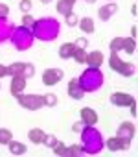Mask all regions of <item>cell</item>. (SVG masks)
Returning a JSON list of instances; mask_svg holds the SVG:
<instances>
[{"instance_id":"15","label":"cell","mask_w":138,"mask_h":157,"mask_svg":"<svg viewBox=\"0 0 138 157\" xmlns=\"http://www.w3.org/2000/svg\"><path fill=\"white\" fill-rule=\"evenodd\" d=\"M79 115H81V120H83V124L85 126H96L98 124V113L92 109V107H83L81 111H79Z\"/></svg>"},{"instance_id":"21","label":"cell","mask_w":138,"mask_h":157,"mask_svg":"<svg viewBox=\"0 0 138 157\" xmlns=\"http://www.w3.org/2000/svg\"><path fill=\"white\" fill-rule=\"evenodd\" d=\"M78 26L81 28V32L92 33V32H94V19H92V17H83V19H79V24H78Z\"/></svg>"},{"instance_id":"29","label":"cell","mask_w":138,"mask_h":157,"mask_svg":"<svg viewBox=\"0 0 138 157\" xmlns=\"http://www.w3.org/2000/svg\"><path fill=\"white\" fill-rule=\"evenodd\" d=\"M42 100H44V107H55L57 105V96L53 94V93H48V94H44L42 96Z\"/></svg>"},{"instance_id":"9","label":"cell","mask_w":138,"mask_h":157,"mask_svg":"<svg viewBox=\"0 0 138 157\" xmlns=\"http://www.w3.org/2000/svg\"><path fill=\"white\" fill-rule=\"evenodd\" d=\"M105 146L111 150V151H123V150H129L131 146V140L129 139H122V137H111L109 140H105Z\"/></svg>"},{"instance_id":"40","label":"cell","mask_w":138,"mask_h":157,"mask_svg":"<svg viewBox=\"0 0 138 157\" xmlns=\"http://www.w3.org/2000/svg\"><path fill=\"white\" fill-rule=\"evenodd\" d=\"M131 115H133V117H136V104H134V105H131Z\"/></svg>"},{"instance_id":"28","label":"cell","mask_w":138,"mask_h":157,"mask_svg":"<svg viewBox=\"0 0 138 157\" xmlns=\"http://www.w3.org/2000/svg\"><path fill=\"white\" fill-rule=\"evenodd\" d=\"M64 22H66V26H68V28H74V26H78V24H79V17L72 11V13L64 15Z\"/></svg>"},{"instance_id":"37","label":"cell","mask_w":138,"mask_h":157,"mask_svg":"<svg viewBox=\"0 0 138 157\" xmlns=\"http://www.w3.org/2000/svg\"><path fill=\"white\" fill-rule=\"evenodd\" d=\"M8 15H9V8L0 2V17H8Z\"/></svg>"},{"instance_id":"13","label":"cell","mask_w":138,"mask_h":157,"mask_svg":"<svg viewBox=\"0 0 138 157\" xmlns=\"http://www.w3.org/2000/svg\"><path fill=\"white\" fill-rule=\"evenodd\" d=\"M13 28H15V24L11 21H8V17H0V44L9 41Z\"/></svg>"},{"instance_id":"4","label":"cell","mask_w":138,"mask_h":157,"mask_svg":"<svg viewBox=\"0 0 138 157\" xmlns=\"http://www.w3.org/2000/svg\"><path fill=\"white\" fill-rule=\"evenodd\" d=\"M9 41H11V44H13L19 52H26V50L31 48L35 37H33V33H31L30 28H26V26H19V28H17V26H15L13 32H11Z\"/></svg>"},{"instance_id":"41","label":"cell","mask_w":138,"mask_h":157,"mask_svg":"<svg viewBox=\"0 0 138 157\" xmlns=\"http://www.w3.org/2000/svg\"><path fill=\"white\" fill-rule=\"evenodd\" d=\"M83 2H89V4H96L98 0H83Z\"/></svg>"},{"instance_id":"14","label":"cell","mask_w":138,"mask_h":157,"mask_svg":"<svg viewBox=\"0 0 138 157\" xmlns=\"http://www.w3.org/2000/svg\"><path fill=\"white\" fill-rule=\"evenodd\" d=\"M116 11H118V4H116V2H109V4H105V6H101V8L98 10V17H100V21L107 22Z\"/></svg>"},{"instance_id":"5","label":"cell","mask_w":138,"mask_h":157,"mask_svg":"<svg viewBox=\"0 0 138 157\" xmlns=\"http://www.w3.org/2000/svg\"><path fill=\"white\" fill-rule=\"evenodd\" d=\"M109 67H111V70H114V72H118V74H122V76H125V78H131V76H134V72H136V67H134L133 63H129V61L120 59V56H118L116 52H111Z\"/></svg>"},{"instance_id":"42","label":"cell","mask_w":138,"mask_h":157,"mask_svg":"<svg viewBox=\"0 0 138 157\" xmlns=\"http://www.w3.org/2000/svg\"><path fill=\"white\" fill-rule=\"evenodd\" d=\"M41 2H42V4H52L53 0H41Z\"/></svg>"},{"instance_id":"23","label":"cell","mask_w":138,"mask_h":157,"mask_svg":"<svg viewBox=\"0 0 138 157\" xmlns=\"http://www.w3.org/2000/svg\"><path fill=\"white\" fill-rule=\"evenodd\" d=\"M123 50L131 56V54H134L136 52V41L133 39V37H123Z\"/></svg>"},{"instance_id":"26","label":"cell","mask_w":138,"mask_h":157,"mask_svg":"<svg viewBox=\"0 0 138 157\" xmlns=\"http://www.w3.org/2000/svg\"><path fill=\"white\" fill-rule=\"evenodd\" d=\"M72 57H74V59H76V63H79V65L87 63V52H85V48H76Z\"/></svg>"},{"instance_id":"3","label":"cell","mask_w":138,"mask_h":157,"mask_svg":"<svg viewBox=\"0 0 138 157\" xmlns=\"http://www.w3.org/2000/svg\"><path fill=\"white\" fill-rule=\"evenodd\" d=\"M79 85L83 87L85 93H96L98 89L103 87L105 83V76L100 68H94V67H89L87 70H83V74L78 78Z\"/></svg>"},{"instance_id":"17","label":"cell","mask_w":138,"mask_h":157,"mask_svg":"<svg viewBox=\"0 0 138 157\" xmlns=\"http://www.w3.org/2000/svg\"><path fill=\"white\" fill-rule=\"evenodd\" d=\"M74 4H76V0H59V2L55 4V10L59 15H68V13H72L74 10Z\"/></svg>"},{"instance_id":"16","label":"cell","mask_w":138,"mask_h":157,"mask_svg":"<svg viewBox=\"0 0 138 157\" xmlns=\"http://www.w3.org/2000/svg\"><path fill=\"white\" fill-rule=\"evenodd\" d=\"M105 57H103V52L100 50H94V52H89L87 54V65L89 67H94V68H100L103 65Z\"/></svg>"},{"instance_id":"35","label":"cell","mask_w":138,"mask_h":157,"mask_svg":"<svg viewBox=\"0 0 138 157\" xmlns=\"http://www.w3.org/2000/svg\"><path fill=\"white\" fill-rule=\"evenodd\" d=\"M74 44H76V48H87L89 46V39L87 37H78L74 41Z\"/></svg>"},{"instance_id":"36","label":"cell","mask_w":138,"mask_h":157,"mask_svg":"<svg viewBox=\"0 0 138 157\" xmlns=\"http://www.w3.org/2000/svg\"><path fill=\"white\" fill-rule=\"evenodd\" d=\"M83 126H85V124H83V120H78V122H74V124H72V131L79 133V131L83 129Z\"/></svg>"},{"instance_id":"7","label":"cell","mask_w":138,"mask_h":157,"mask_svg":"<svg viewBox=\"0 0 138 157\" xmlns=\"http://www.w3.org/2000/svg\"><path fill=\"white\" fill-rule=\"evenodd\" d=\"M63 78H64L63 68H46L42 72V83L46 87H53V85H57L63 80Z\"/></svg>"},{"instance_id":"20","label":"cell","mask_w":138,"mask_h":157,"mask_svg":"<svg viewBox=\"0 0 138 157\" xmlns=\"http://www.w3.org/2000/svg\"><path fill=\"white\" fill-rule=\"evenodd\" d=\"M44 133H46V131H42L41 128H31V129L28 131V139H30L33 144H42Z\"/></svg>"},{"instance_id":"24","label":"cell","mask_w":138,"mask_h":157,"mask_svg":"<svg viewBox=\"0 0 138 157\" xmlns=\"http://www.w3.org/2000/svg\"><path fill=\"white\" fill-rule=\"evenodd\" d=\"M109 48H111V52H120V50H123V37H114L111 43H109Z\"/></svg>"},{"instance_id":"12","label":"cell","mask_w":138,"mask_h":157,"mask_svg":"<svg viewBox=\"0 0 138 157\" xmlns=\"http://www.w3.org/2000/svg\"><path fill=\"white\" fill-rule=\"evenodd\" d=\"M66 93H68V96H70L72 100H81V98L85 96V91H83V87L79 85V82H78V78H72V80L68 82Z\"/></svg>"},{"instance_id":"18","label":"cell","mask_w":138,"mask_h":157,"mask_svg":"<svg viewBox=\"0 0 138 157\" xmlns=\"http://www.w3.org/2000/svg\"><path fill=\"white\" fill-rule=\"evenodd\" d=\"M6 146L9 148V153H11V155H24V153L28 151L26 144H22V142H19V140H13V139H11Z\"/></svg>"},{"instance_id":"22","label":"cell","mask_w":138,"mask_h":157,"mask_svg":"<svg viewBox=\"0 0 138 157\" xmlns=\"http://www.w3.org/2000/svg\"><path fill=\"white\" fill-rule=\"evenodd\" d=\"M8 76H24V63L17 61L8 67Z\"/></svg>"},{"instance_id":"6","label":"cell","mask_w":138,"mask_h":157,"mask_svg":"<svg viewBox=\"0 0 138 157\" xmlns=\"http://www.w3.org/2000/svg\"><path fill=\"white\" fill-rule=\"evenodd\" d=\"M15 98H17L19 105L28 109V111H39L41 107H44V100H42L41 94H26V93H22V94H19Z\"/></svg>"},{"instance_id":"19","label":"cell","mask_w":138,"mask_h":157,"mask_svg":"<svg viewBox=\"0 0 138 157\" xmlns=\"http://www.w3.org/2000/svg\"><path fill=\"white\" fill-rule=\"evenodd\" d=\"M74 50H76L74 43H64V44L59 46V57L61 59H70L74 56Z\"/></svg>"},{"instance_id":"1","label":"cell","mask_w":138,"mask_h":157,"mask_svg":"<svg viewBox=\"0 0 138 157\" xmlns=\"http://www.w3.org/2000/svg\"><path fill=\"white\" fill-rule=\"evenodd\" d=\"M30 30H31L35 39H39L42 43H50V41H55L59 37L61 24L53 17H42V19H35V22Z\"/></svg>"},{"instance_id":"33","label":"cell","mask_w":138,"mask_h":157,"mask_svg":"<svg viewBox=\"0 0 138 157\" xmlns=\"http://www.w3.org/2000/svg\"><path fill=\"white\" fill-rule=\"evenodd\" d=\"M35 76V67L33 63H24V78L28 80V78H33Z\"/></svg>"},{"instance_id":"25","label":"cell","mask_w":138,"mask_h":157,"mask_svg":"<svg viewBox=\"0 0 138 157\" xmlns=\"http://www.w3.org/2000/svg\"><path fill=\"white\" fill-rule=\"evenodd\" d=\"M66 150H68V157H79V155L85 153L81 144H72V146H68Z\"/></svg>"},{"instance_id":"43","label":"cell","mask_w":138,"mask_h":157,"mask_svg":"<svg viewBox=\"0 0 138 157\" xmlns=\"http://www.w3.org/2000/svg\"><path fill=\"white\" fill-rule=\"evenodd\" d=\"M109 2H114V0H109Z\"/></svg>"},{"instance_id":"2","label":"cell","mask_w":138,"mask_h":157,"mask_svg":"<svg viewBox=\"0 0 138 157\" xmlns=\"http://www.w3.org/2000/svg\"><path fill=\"white\" fill-rule=\"evenodd\" d=\"M79 135H81V146H83L85 153L98 155L105 148L103 135H101V131L98 128H94V126H83V129L79 131Z\"/></svg>"},{"instance_id":"32","label":"cell","mask_w":138,"mask_h":157,"mask_svg":"<svg viewBox=\"0 0 138 157\" xmlns=\"http://www.w3.org/2000/svg\"><path fill=\"white\" fill-rule=\"evenodd\" d=\"M31 8H33L31 0H20V2H19V10H20L22 13H30V11H31Z\"/></svg>"},{"instance_id":"31","label":"cell","mask_w":138,"mask_h":157,"mask_svg":"<svg viewBox=\"0 0 138 157\" xmlns=\"http://www.w3.org/2000/svg\"><path fill=\"white\" fill-rule=\"evenodd\" d=\"M42 144H44V146H48V148L52 150V148H53V146L57 144V137H55L53 133H44V139H42Z\"/></svg>"},{"instance_id":"11","label":"cell","mask_w":138,"mask_h":157,"mask_svg":"<svg viewBox=\"0 0 138 157\" xmlns=\"http://www.w3.org/2000/svg\"><path fill=\"white\" fill-rule=\"evenodd\" d=\"M26 85H28V80L24 76H13L11 78V85H9V93L13 96H19L26 91Z\"/></svg>"},{"instance_id":"27","label":"cell","mask_w":138,"mask_h":157,"mask_svg":"<svg viewBox=\"0 0 138 157\" xmlns=\"http://www.w3.org/2000/svg\"><path fill=\"white\" fill-rule=\"evenodd\" d=\"M52 151H53V155H59V157H68V150H66V146H64L63 142H59V140H57V144L52 148Z\"/></svg>"},{"instance_id":"44","label":"cell","mask_w":138,"mask_h":157,"mask_svg":"<svg viewBox=\"0 0 138 157\" xmlns=\"http://www.w3.org/2000/svg\"><path fill=\"white\" fill-rule=\"evenodd\" d=\"M0 89H2V85H0Z\"/></svg>"},{"instance_id":"10","label":"cell","mask_w":138,"mask_h":157,"mask_svg":"<svg viewBox=\"0 0 138 157\" xmlns=\"http://www.w3.org/2000/svg\"><path fill=\"white\" fill-rule=\"evenodd\" d=\"M116 135L122 137V139L133 140V137L136 135V126H134V122H129V120L122 122V124L118 126V129H116Z\"/></svg>"},{"instance_id":"30","label":"cell","mask_w":138,"mask_h":157,"mask_svg":"<svg viewBox=\"0 0 138 157\" xmlns=\"http://www.w3.org/2000/svg\"><path fill=\"white\" fill-rule=\"evenodd\" d=\"M11 139H13V133H11V129L0 128V144H8Z\"/></svg>"},{"instance_id":"8","label":"cell","mask_w":138,"mask_h":157,"mask_svg":"<svg viewBox=\"0 0 138 157\" xmlns=\"http://www.w3.org/2000/svg\"><path fill=\"white\" fill-rule=\"evenodd\" d=\"M111 104L116 105V107H131L136 104L134 96L133 94H127V93H122V91H116L111 94Z\"/></svg>"},{"instance_id":"34","label":"cell","mask_w":138,"mask_h":157,"mask_svg":"<svg viewBox=\"0 0 138 157\" xmlns=\"http://www.w3.org/2000/svg\"><path fill=\"white\" fill-rule=\"evenodd\" d=\"M33 22H35V19H33L30 13H24V17H22V26L31 28V26H33Z\"/></svg>"},{"instance_id":"39","label":"cell","mask_w":138,"mask_h":157,"mask_svg":"<svg viewBox=\"0 0 138 157\" xmlns=\"http://www.w3.org/2000/svg\"><path fill=\"white\" fill-rule=\"evenodd\" d=\"M131 37H133V39L136 37V26H133V28H131Z\"/></svg>"},{"instance_id":"38","label":"cell","mask_w":138,"mask_h":157,"mask_svg":"<svg viewBox=\"0 0 138 157\" xmlns=\"http://www.w3.org/2000/svg\"><path fill=\"white\" fill-rule=\"evenodd\" d=\"M6 76H8V67L0 65V78H6Z\"/></svg>"}]
</instances>
